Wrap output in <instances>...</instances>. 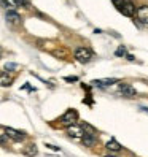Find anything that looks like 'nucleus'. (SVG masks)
Listing matches in <instances>:
<instances>
[{"label":"nucleus","mask_w":148,"mask_h":157,"mask_svg":"<svg viewBox=\"0 0 148 157\" xmlns=\"http://www.w3.org/2000/svg\"><path fill=\"white\" fill-rule=\"evenodd\" d=\"M77 121H78V113L75 109H67V111L59 117V122L67 125V127L72 125V124H77Z\"/></svg>","instance_id":"obj_2"},{"label":"nucleus","mask_w":148,"mask_h":157,"mask_svg":"<svg viewBox=\"0 0 148 157\" xmlns=\"http://www.w3.org/2000/svg\"><path fill=\"white\" fill-rule=\"evenodd\" d=\"M5 136L10 138L13 141H22L26 140V132L22 130H16V128H11V127H5Z\"/></svg>","instance_id":"obj_3"},{"label":"nucleus","mask_w":148,"mask_h":157,"mask_svg":"<svg viewBox=\"0 0 148 157\" xmlns=\"http://www.w3.org/2000/svg\"><path fill=\"white\" fill-rule=\"evenodd\" d=\"M105 147H107L108 151H112V152H119V151H121V144H119L115 138H112L110 141H107Z\"/></svg>","instance_id":"obj_13"},{"label":"nucleus","mask_w":148,"mask_h":157,"mask_svg":"<svg viewBox=\"0 0 148 157\" xmlns=\"http://www.w3.org/2000/svg\"><path fill=\"white\" fill-rule=\"evenodd\" d=\"M137 22H140L142 25H148V5H142L135 8V14Z\"/></svg>","instance_id":"obj_4"},{"label":"nucleus","mask_w":148,"mask_h":157,"mask_svg":"<svg viewBox=\"0 0 148 157\" xmlns=\"http://www.w3.org/2000/svg\"><path fill=\"white\" fill-rule=\"evenodd\" d=\"M11 82H13V76H11V75H8L6 71L0 73V86L8 87V86H11Z\"/></svg>","instance_id":"obj_12"},{"label":"nucleus","mask_w":148,"mask_h":157,"mask_svg":"<svg viewBox=\"0 0 148 157\" xmlns=\"http://www.w3.org/2000/svg\"><path fill=\"white\" fill-rule=\"evenodd\" d=\"M22 154L27 155V157H35L37 154H38V149H37V146L34 143H30V144H27L22 149Z\"/></svg>","instance_id":"obj_11"},{"label":"nucleus","mask_w":148,"mask_h":157,"mask_svg":"<svg viewBox=\"0 0 148 157\" xmlns=\"http://www.w3.org/2000/svg\"><path fill=\"white\" fill-rule=\"evenodd\" d=\"M18 70V65H16V63H5V71L8 73V71H16Z\"/></svg>","instance_id":"obj_17"},{"label":"nucleus","mask_w":148,"mask_h":157,"mask_svg":"<svg viewBox=\"0 0 148 157\" xmlns=\"http://www.w3.org/2000/svg\"><path fill=\"white\" fill-rule=\"evenodd\" d=\"M115 56L116 57H123V56H126V48H124V46L121 44V46H119V48L115 51Z\"/></svg>","instance_id":"obj_16"},{"label":"nucleus","mask_w":148,"mask_h":157,"mask_svg":"<svg viewBox=\"0 0 148 157\" xmlns=\"http://www.w3.org/2000/svg\"><path fill=\"white\" fill-rule=\"evenodd\" d=\"M0 5H2L3 8H6V10H14L16 5L13 3V0H0Z\"/></svg>","instance_id":"obj_14"},{"label":"nucleus","mask_w":148,"mask_h":157,"mask_svg":"<svg viewBox=\"0 0 148 157\" xmlns=\"http://www.w3.org/2000/svg\"><path fill=\"white\" fill-rule=\"evenodd\" d=\"M104 157H116V155H112V154H107V155H104Z\"/></svg>","instance_id":"obj_20"},{"label":"nucleus","mask_w":148,"mask_h":157,"mask_svg":"<svg viewBox=\"0 0 148 157\" xmlns=\"http://www.w3.org/2000/svg\"><path fill=\"white\" fill-rule=\"evenodd\" d=\"M64 79H66V81H69V82H72V81H78V78H77V76H66Z\"/></svg>","instance_id":"obj_19"},{"label":"nucleus","mask_w":148,"mask_h":157,"mask_svg":"<svg viewBox=\"0 0 148 157\" xmlns=\"http://www.w3.org/2000/svg\"><path fill=\"white\" fill-rule=\"evenodd\" d=\"M0 56H2V48H0Z\"/></svg>","instance_id":"obj_21"},{"label":"nucleus","mask_w":148,"mask_h":157,"mask_svg":"<svg viewBox=\"0 0 148 157\" xmlns=\"http://www.w3.org/2000/svg\"><path fill=\"white\" fill-rule=\"evenodd\" d=\"M5 19H6V22H8V24L13 25V27H18V25H21V24H22L21 16L18 14L14 10H8V11H6V14H5Z\"/></svg>","instance_id":"obj_5"},{"label":"nucleus","mask_w":148,"mask_h":157,"mask_svg":"<svg viewBox=\"0 0 148 157\" xmlns=\"http://www.w3.org/2000/svg\"><path fill=\"white\" fill-rule=\"evenodd\" d=\"M67 135L69 136H73V138H81L83 135H85V130H83V127L78 125V124H72L67 127Z\"/></svg>","instance_id":"obj_7"},{"label":"nucleus","mask_w":148,"mask_h":157,"mask_svg":"<svg viewBox=\"0 0 148 157\" xmlns=\"http://www.w3.org/2000/svg\"><path fill=\"white\" fill-rule=\"evenodd\" d=\"M92 57H94V54H92V51L89 48H78L75 51V59L80 63H88L92 60Z\"/></svg>","instance_id":"obj_1"},{"label":"nucleus","mask_w":148,"mask_h":157,"mask_svg":"<svg viewBox=\"0 0 148 157\" xmlns=\"http://www.w3.org/2000/svg\"><path fill=\"white\" fill-rule=\"evenodd\" d=\"M115 82H118L116 78H104V79H94V81H92V84L97 86V87H107V86L115 84Z\"/></svg>","instance_id":"obj_9"},{"label":"nucleus","mask_w":148,"mask_h":157,"mask_svg":"<svg viewBox=\"0 0 148 157\" xmlns=\"http://www.w3.org/2000/svg\"><path fill=\"white\" fill-rule=\"evenodd\" d=\"M96 132H85V135L81 136V140H83V144L85 146H94V143H96V135H94Z\"/></svg>","instance_id":"obj_10"},{"label":"nucleus","mask_w":148,"mask_h":157,"mask_svg":"<svg viewBox=\"0 0 148 157\" xmlns=\"http://www.w3.org/2000/svg\"><path fill=\"white\" fill-rule=\"evenodd\" d=\"M118 89H119V94H121L123 97L132 98V97H135V95H137V90H135L131 84H126V82H121Z\"/></svg>","instance_id":"obj_6"},{"label":"nucleus","mask_w":148,"mask_h":157,"mask_svg":"<svg viewBox=\"0 0 148 157\" xmlns=\"http://www.w3.org/2000/svg\"><path fill=\"white\" fill-rule=\"evenodd\" d=\"M119 13H123L124 16H129V17H132L135 14V3L132 2V0H126L123 8L119 10Z\"/></svg>","instance_id":"obj_8"},{"label":"nucleus","mask_w":148,"mask_h":157,"mask_svg":"<svg viewBox=\"0 0 148 157\" xmlns=\"http://www.w3.org/2000/svg\"><path fill=\"white\" fill-rule=\"evenodd\" d=\"M5 144H6V136L0 135V146H5Z\"/></svg>","instance_id":"obj_18"},{"label":"nucleus","mask_w":148,"mask_h":157,"mask_svg":"<svg viewBox=\"0 0 148 157\" xmlns=\"http://www.w3.org/2000/svg\"><path fill=\"white\" fill-rule=\"evenodd\" d=\"M13 3H14L16 6H22V8H29V6H30L29 0H13Z\"/></svg>","instance_id":"obj_15"}]
</instances>
